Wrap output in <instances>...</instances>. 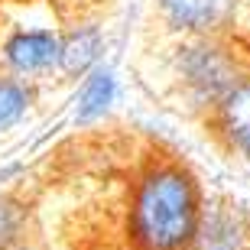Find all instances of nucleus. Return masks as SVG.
<instances>
[{"label":"nucleus","mask_w":250,"mask_h":250,"mask_svg":"<svg viewBox=\"0 0 250 250\" xmlns=\"http://www.w3.org/2000/svg\"><path fill=\"white\" fill-rule=\"evenodd\" d=\"M62 36L52 29H20L3 42V62L23 82H36L52 68H59Z\"/></svg>","instance_id":"4"},{"label":"nucleus","mask_w":250,"mask_h":250,"mask_svg":"<svg viewBox=\"0 0 250 250\" xmlns=\"http://www.w3.org/2000/svg\"><path fill=\"white\" fill-rule=\"evenodd\" d=\"M33 104V84L13 72H0V133L17 127Z\"/></svg>","instance_id":"8"},{"label":"nucleus","mask_w":250,"mask_h":250,"mask_svg":"<svg viewBox=\"0 0 250 250\" xmlns=\"http://www.w3.org/2000/svg\"><path fill=\"white\" fill-rule=\"evenodd\" d=\"M250 68L221 36H186L172 52V78L188 107L211 114Z\"/></svg>","instance_id":"2"},{"label":"nucleus","mask_w":250,"mask_h":250,"mask_svg":"<svg viewBox=\"0 0 250 250\" xmlns=\"http://www.w3.org/2000/svg\"><path fill=\"white\" fill-rule=\"evenodd\" d=\"M208 121H211V127H214V137L228 146V153H234L237 159H244L250 166V72L244 75V82L208 114Z\"/></svg>","instance_id":"5"},{"label":"nucleus","mask_w":250,"mask_h":250,"mask_svg":"<svg viewBox=\"0 0 250 250\" xmlns=\"http://www.w3.org/2000/svg\"><path fill=\"white\" fill-rule=\"evenodd\" d=\"M205 218L198 179L179 163H156L130 198L127 234L133 250H198Z\"/></svg>","instance_id":"1"},{"label":"nucleus","mask_w":250,"mask_h":250,"mask_svg":"<svg viewBox=\"0 0 250 250\" xmlns=\"http://www.w3.org/2000/svg\"><path fill=\"white\" fill-rule=\"evenodd\" d=\"M23 208L10 198H0V250H13L23 241Z\"/></svg>","instance_id":"9"},{"label":"nucleus","mask_w":250,"mask_h":250,"mask_svg":"<svg viewBox=\"0 0 250 250\" xmlns=\"http://www.w3.org/2000/svg\"><path fill=\"white\" fill-rule=\"evenodd\" d=\"M244 0H156L169 29L182 36H221Z\"/></svg>","instance_id":"3"},{"label":"nucleus","mask_w":250,"mask_h":250,"mask_svg":"<svg viewBox=\"0 0 250 250\" xmlns=\"http://www.w3.org/2000/svg\"><path fill=\"white\" fill-rule=\"evenodd\" d=\"M114 98H117V75L111 65H98L91 75L82 78L78 88V101H75V124H94L111 111Z\"/></svg>","instance_id":"7"},{"label":"nucleus","mask_w":250,"mask_h":250,"mask_svg":"<svg viewBox=\"0 0 250 250\" xmlns=\"http://www.w3.org/2000/svg\"><path fill=\"white\" fill-rule=\"evenodd\" d=\"M104 52V33L101 26H75L62 36L59 49V72L68 78H84L101 65Z\"/></svg>","instance_id":"6"}]
</instances>
